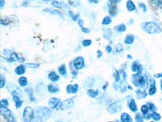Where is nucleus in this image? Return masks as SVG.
<instances>
[{
  "mask_svg": "<svg viewBox=\"0 0 162 122\" xmlns=\"http://www.w3.org/2000/svg\"><path fill=\"white\" fill-rule=\"evenodd\" d=\"M126 8L129 11L131 12L136 10V6H135V3L131 1V0H128L126 2Z\"/></svg>",
  "mask_w": 162,
  "mask_h": 122,
  "instance_id": "nucleus-18",
  "label": "nucleus"
},
{
  "mask_svg": "<svg viewBox=\"0 0 162 122\" xmlns=\"http://www.w3.org/2000/svg\"><path fill=\"white\" fill-rule=\"evenodd\" d=\"M61 103V100L58 98H55V97H52L50 98L49 101V105L50 109H56V107L58 106V105Z\"/></svg>",
  "mask_w": 162,
  "mask_h": 122,
  "instance_id": "nucleus-10",
  "label": "nucleus"
},
{
  "mask_svg": "<svg viewBox=\"0 0 162 122\" xmlns=\"http://www.w3.org/2000/svg\"><path fill=\"white\" fill-rule=\"evenodd\" d=\"M141 27L145 32L149 35L161 32V27L155 22H144L141 24Z\"/></svg>",
  "mask_w": 162,
  "mask_h": 122,
  "instance_id": "nucleus-1",
  "label": "nucleus"
},
{
  "mask_svg": "<svg viewBox=\"0 0 162 122\" xmlns=\"http://www.w3.org/2000/svg\"><path fill=\"white\" fill-rule=\"evenodd\" d=\"M111 22H112V19L110 18L109 16H106V17H104L103 20H102V24L104 25V26H108V25H109L110 23H111Z\"/></svg>",
  "mask_w": 162,
  "mask_h": 122,
  "instance_id": "nucleus-31",
  "label": "nucleus"
},
{
  "mask_svg": "<svg viewBox=\"0 0 162 122\" xmlns=\"http://www.w3.org/2000/svg\"><path fill=\"white\" fill-rule=\"evenodd\" d=\"M157 88L156 85H155V80H151L149 81V94L150 96H153L156 93Z\"/></svg>",
  "mask_w": 162,
  "mask_h": 122,
  "instance_id": "nucleus-11",
  "label": "nucleus"
},
{
  "mask_svg": "<svg viewBox=\"0 0 162 122\" xmlns=\"http://www.w3.org/2000/svg\"><path fill=\"white\" fill-rule=\"evenodd\" d=\"M104 37L106 39H109L111 36H112V31L110 29H104Z\"/></svg>",
  "mask_w": 162,
  "mask_h": 122,
  "instance_id": "nucleus-32",
  "label": "nucleus"
},
{
  "mask_svg": "<svg viewBox=\"0 0 162 122\" xmlns=\"http://www.w3.org/2000/svg\"><path fill=\"white\" fill-rule=\"evenodd\" d=\"M69 14H70V17L72 18V20L73 21H77L79 17V14H74L73 11H69Z\"/></svg>",
  "mask_w": 162,
  "mask_h": 122,
  "instance_id": "nucleus-33",
  "label": "nucleus"
},
{
  "mask_svg": "<svg viewBox=\"0 0 162 122\" xmlns=\"http://www.w3.org/2000/svg\"><path fill=\"white\" fill-rule=\"evenodd\" d=\"M15 73L19 75V76H22L23 74L26 73V67L24 66L23 65H19L17 66L16 68H15Z\"/></svg>",
  "mask_w": 162,
  "mask_h": 122,
  "instance_id": "nucleus-15",
  "label": "nucleus"
},
{
  "mask_svg": "<svg viewBox=\"0 0 162 122\" xmlns=\"http://www.w3.org/2000/svg\"><path fill=\"white\" fill-rule=\"evenodd\" d=\"M87 94L90 97H96L97 95H99V91L98 90H94V89H89L87 91Z\"/></svg>",
  "mask_w": 162,
  "mask_h": 122,
  "instance_id": "nucleus-25",
  "label": "nucleus"
},
{
  "mask_svg": "<svg viewBox=\"0 0 162 122\" xmlns=\"http://www.w3.org/2000/svg\"><path fill=\"white\" fill-rule=\"evenodd\" d=\"M73 63V67H75V69L78 70L82 69L85 66V60H84V58L81 56L76 58Z\"/></svg>",
  "mask_w": 162,
  "mask_h": 122,
  "instance_id": "nucleus-7",
  "label": "nucleus"
},
{
  "mask_svg": "<svg viewBox=\"0 0 162 122\" xmlns=\"http://www.w3.org/2000/svg\"><path fill=\"white\" fill-rule=\"evenodd\" d=\"M131 70L135 74H140L142 72V66L138 61H135L131 64Z\"/></svg>",
  "mask_w": 162,
  "mask_h": 122,
  "instance_id": "nucleus-9",
  "label": "nucleus"
},
{
  "mask_svg": "<svg viewBox=\"0 0 162 122\" xmlns=\"http://www.w3.org/2000/svg\"><path fill=\"white\" fill-rule=\"evenodd\" d=\"M22 100H18V101H17V102H15V106H16V108H20L22 106Z\"/></svg>",
  "mask_w": 162,
  "mask_h": 122,
  "instance_id": "nucleus-47",
  "label": "nucleus"
},
{
  "mask_svg": "<svg viewBox=\"0 0 162 122\" xmlns=\"http://www.w3.org/2000/svg\"><path fill=\"white\" fill-rule=\"evenodd\" d=\"M18 82L19 83H20V86H22V87H25L28 84L27 78L25 77V76H21V77L19 79Z\"/></svg>",
  "mask_w": 162,
  "mask_h": 122,
  "instance_id": "nucleus-28",
  "label": "nucleus"
},
{
  "mask_svg": "<svg viewBox=\"0 0 162 122\" xmlns=\"http://www.w3.org/2000/svg\"><path fill=\"white\" fill-rule=\"evenodd\" d=\"M58 70L59 74L62 75V76H66V68L64 64L61 65V66H59L58 68Z\"/></svg>",
  "mask_w": 162,
  "mask_h": 122,
  "instance_id": "nucleus-27",
  "label": "nucleus"
},
{
  "mask_svg": "<svg viewBox=\"0 0 162 122\" xmlns=\"http://www.w3.org/2000/svg\"><path fill=\"white\" fill-rule=\"evenodd\" d=\"M120 121L122 122H131L132 119L131 117L126 112L122 113L121 116H120Z\"/></svg>",
  "mask_w": 162,
  "mask_h": 122,
  "instance_id": "nucleus-16",
  "label": "nucleus"
},
{
  "mask_svg": "<svg viewBox=\"0 0 162 122\" xmlns=\"http://www.w3.org/2000/svg\"><path fill=\"white\" fill-rule=\"evenodd\" d=\"M148 1L152 7H155V8H158L159 6L161 5V0H148Z\"/></svg>",
  "mask_w": 162,
  "mask_h": 122,
  "instance_id": "nucleus-21",
  "label": "nucleus"
},
{
  "mask_svg": "<svg viewBox=\"0 0 162 122\" xmlns=\"http://www.w3.org/2000/svg\"><path fill=\"white\" fill-rule=\"evenodd\" d=\"M161 91H162V83L161 84Z\"/></svg>",
  "mask_w": 162,
  "mask_h": 122,
  "instance_id": "nucleus-56",
  "label": "nucleus"
},
{
  "mask_svg": "<svg viewBox=\"0 0 162 122\" xmlns=\"http://www.w3.org/2000/svg\"><path fill=\"white\" fill-rule=\"evenodd\" d=\"M138 5H139V7H140V9L144 11V12H146V10H147V8H146V5L145 4L142 3V2H140V3L138 4Z\"/></svg>",
  "mask_w": 162,
  "mask_h": 122,
  "instance_id": "nucleus-44",
  "label": "nucleus"
},
{
  "mask_svg": "<svg viewBox=\"0 0 162 122\" xmlns=\"http://www.w3.org/2000/svg\"><path fill=\"white\" fill-rule=\"evenodd\" d=\"M131 81L135 87L141 88V89L145 87L146 84L145 76H144L140 74H135L131 75Z\"/></svg>",
  "mask_w": 162,
  "mask_h": 122,
  "instance_id": "nucleus-3",
  "label": "nucleus"
},
{
  "mask_svg": "<svg viewBox=\"0 0 162 122\" xmlns=\"http://www.w3.org/2000/svg\"><path fill=\"white\" fill-rule=\"evenodd\" d=\"M136 94H137V99H138V100H140V99L145 98L147 96V93L146 92V91H143V90H140V89L137 90Z\"/></svg>",
  "mask_w": 162,
  "mask_h": 122,
  "instance_id": "nucleus-20",
  "label": "nucleus"
},
{
  "mask_svg": "<svg viewBox=\"0 0 162 122\" xmlns=\"http://www.w3.org/2000/svg\"><path fill=\"white\" fill-rule=\"evenodd\" d=\"M19 56L17 55V52H12V53L10 55V59H9V61L11 62H14V61H19Z\"/></svg>",
  "mask_w": 162,
  "mask_h": 122,
  "instance_id": "nucleus-30",
  "label": "nucleus"
},
{
  "mask_svg": "<svg viewBox=\"0 0 162 122\" xmlns=\"http://www.w3.org/2000/svg\"><path fill=\"white\" fill-rule=\"evenodd\" d=\"M48 91L51 93H57L60 91V89L57 85H54V84H50L48 85Z\"/></svg>",
  "mask_w": 162,
  "mask_h": 122,
  "instance_id": "nucleus-23",
  "label": "nucleus"
},
{
  "mask_svg": "<svg viewBox=\"0 0 162 122\" xmlns=\"http://www.w3.org/2000/svg\"><path fill=\"white\" fill-rule=\"evenodd\" d=\"M48 78L52 82H57L59 80V76L55 71H51V72L49 74Z\"/></svg>",
  "mask_w": 162,
  "mask_h": 122,
  "instance_id": "nucleus-19",
  "label": "nucleus"
},
{
  "mask_svg": "<svg viewBox=\"0 0 162 122\" xmlns=\"http://www.w3.org/2000/svg\"><path fill=\"white\" fill-rule=\"evenodd\" d=\"M74 102H73V98H69V99H66L63 102L61 105V109H70V108H72L73 106Z\"/></svg>",
  "mask_w": 162,
  "mask_h": 122,
  "instance_id": "nucleus-8",
  "label": "nucleus"
},
{
  "mask_svg": "<svg viewBox=\"0 0 162 122\" xmlns=\"http://www.w3.org/2000/svg\"><path fill=\"white\" fill-rule=\"evenodd\" d=\"M114 53L115 54L123 53L124 51L123 46V45H122L121 44H117L116 46H115V47H114Z\"/></svg>",
  "mask_w": 162,
  "mask_h": 122,
  "instance_id": "nucleus-22",
  "label": "nucleus"
},
{
  "mask_svg": "<svg viewBox=\"0 0 162 122\" xmlns=\"http://www.w3.org/2000/svg\"><path fill=\"white\" fill-rule=\"evenodd\" d=\"M35 119H37V121L47 120L51 115V111L48 108L41 106L35 109Z\"/></svg>",
  "mask_w": 162,
  "mask_h": 122,
  "instance_id": "nucleus-2",
  "label": "nucleus"
},
{
  "mask_svg": "<svg viewBox=\"0 0 162 122\" xmlns=\"http://www.w3.org/2000/svg\"><path fill=\"white\" fill-rule=\"evenodd\" d=\"M127 58H128V59H132V56H130V55H128Z\"/></svg>",
  "mask_w": 162,
  "mask_h": 122,
  "instance_id": "nucleus-54",
  "label": "nucleus"
},
{
  "mask_svg": "<svg viewBox=\"0 0 162 122\" xmlns=\"http://www.w3.org/2000/svg\"><path fill=\"white\" fill-rule=\"evenodd\" d=\"M108 12H109V14H110L111 17H115L118 13V8L117 5H109Z\"/></svg>",
  "mask_w": 162,
  "mask_h": 122,
  "instance_id": "nucleus-13",
  "label": "nucleus"
},
{
  "mask_svg": "<svg viewBox=\"0 0 162 122\" xmlns=\"http://www.w3.org/2000/svg\"><path fill=\"white\" fill-rule=\"evenodd\" d=\"M4 5H5V0H0V6H1V7H3Z\"/></svg>",
  "mask_w": 162,
  "mask_h": 122,
  "instance_id": "nucleus-53",
  "label": "nucleus"
},
{
  "mask_svg": "<svg viewBox=\"0 0 162 122\" xmlns=\"http://www.w3.org/2000/svg\"><path fill=\"white\" fill-rule=\"evenodd\" d=\"M146 105L148 106V107H149V110L152 112H155L157 110V107L155 106V105L154 104H153V103H147L146 104Z\"/></svg>",
  "mask_w": 162,
  "mask_h": 122,
  "instance_id": "nucleus-35",
  "label": "nucleus"
},
{
  "mask_svg": "<svg viewBox=\"0 0 162 122\" xmlns=\"http://www.w3.org/2000/svg\"><path fill=\"white\" fill-rule=\"evenodd\" d=\"M160 83H161H161H162V80H161V82H160Z\"/></svg>",
  "mask_w": 162,
  "mask_h": 122,
  "instance_id": "nucleus-57",
  "label": "nucleus"
},
{
  "mask_svg": "<svg viewBox=\"0 0 162 122\" xmlns=\"http://www.w3.org/2000/svg\"><path fill=\"white\" fill-rule=\"evenodd\" d=\"M102 56V52L101 50H98L97 51V58H101Z\"/></svg>",
  "mask_w": 162,
  "mask_h": 122,
  "instance_id": "nucleus-50",
  "label": "nucleus"
},
{
  "mask_svg": "<svg viewBox=\"0 0 162 122\" xmlns=\"http://www.w3.org/2000/svg\"><path fill=\"white\" fill-rule=\"evenodd\" d=\"M154 76L156 78H162V73H159V74H154Z\"/></svg>",
  "mask_w": 162,
  "mask_h": 122,
  "instance_id": "nucleus-51",
  "label": "nucleus"
},
{
  "mask_svg": "<svg viewBox=\"0 0 162 122\" xmlns=\"http://www.w3.org/2000/svg\"><path fill=\"white\" fill-rule=\"evenodd\" d=\"M79 90V85L78 84L74 85H68L66 86V92L67 94H76Z\"/></svg>",
  "mask_w": 162,
  "mask_h": 122,
  "instance_id": "nucleus-12",
  "label": "nucleus"
},
{
  "mask_svg": "<svg viewBox=\"0 0 162 122\" xmlns=\"http://www.w3.org/2000/svg\"><path fill=\"white\" fill-rule=\"evenodd\" d=\"M144 119H146V120H149L151 119V114L149 113H146V114H144Z\"/></svg>",
  "mask_w": 162,
  "mask_h": 122,
  "instance_id": "nucleus-48",
  "label": "nucleus"
},
{
  "mask_svg": "<svg viewBox=\"0 0 162 122\" xmlns=\"http://www.w3.org/2000/svg\"><path fill=\"white\" fill-rule=\"evenodd\" d=\"M89 2L90 3H94V4H98L99 2H100V0H88Z\"/></svg>",
  "mask_w": 162,
  "mask_h": 122,
  "instance_id": "nucleus-52",
  "label": "nucleus"
},
{
  "mask_svg": "<svg viewBox=\"0 0 162 122\" xmlns=\"http://www.w3.org/2000/svg\"><path fill=\"white\" fill-rule=\"evenodd\" d=\"M91 44H92V41L90 40V39H86V40H84V41H82V45L85 46V47L90 46Z\"/></svg>",
  "mask_w": 162,
  "mask_h": 122,
  "instance_id": "nucleus-41",
  "label": "nucleus"
},
{
  "mask_svg": "<svg viewBox=\"0 0 162 122\" xmlns=\"http://www.w3.org/2000/svg\"><path fill=\"white\" fill-rule=\"evenodd\" d=\"M105 50H106V51H107V52H108V53H110V52H112V47L110 46H106V48H105Z\"/></svg>",
  "mask_w": 162,
  "mask_h": 122,
  "instance_id": "nucleus-49",
  "label": "nucleus"
},
{
  "mask_svg": "<svg viewBox=\"0 0 162 122\" xmlns=\"http://www.w3.org/2000/svg\"><path fill=\"white\" fill-rule=\"evenodd\" d=\"M43 1H44V2H49V0H43Z\"/></svg>",
  "mask_w": 162,
  "mask_h": 122,
  "instance_id": "nucleus-55",
  "label": "nucleus"
},
{
  "mask_svg": "<svg viewBox=\"0 0 162 122\" xmlns=\"http://www.w3.org/2000/svg\"><path fill=\"white\" fill-rule=\"evenodd\" d=\"M121 0H109L108 4L109 5H117V4L120 3Z\"/></svg>",
  "mask_w": 162,
  "mask_h": 122,
  "instance_id": "nucleus-45",
  "label": "nucleus"
},
{
  "mask_svg": "<svg viewBox=\"0 0 162 122\" xmlns=\"http://www.w3.org/2000/svg\"><path fill=\"white\" fill-rule=\"evenodd\" d=\"M0 109H1V115L5 120L10 122L17 121V119L13 115V113L11 112L7 107H0Z\"/></svg>",
  "mask_w": 162,
  "mask_h": 122,
  "instance_id": "nucleus-5",
  "label": "nucleus"
},
{
  "mask_svg": "<svg viewBox=\"0 0 162 122\" xmlns=\"http://www.w3.org/2000/svg\"><path fill=\"white\" fill-rule=\"evenodd\" d=\"M83 22H84V21H83L82 20H79V26H80L81 31H82L84 33L89 34L90 32V30L87 28H85V26H83Z\"/></svg>",
  "mask_w": 162,
  "mask_h": 122,
  "instance_id": "nucleus-26",
  "label": "nucleus"
},
{
  "mask_svg": "<svg viewBox=\"0 0 162 122\" xmlns=\"http://www.w3.org/2000/svg\"><path fill=\"white\" fill-rule=\"evenodd\" d=\"M122 109L121 103L119 101L114 102L113 104H110L108 106L107 111L110 114H116V113L120 112Z\"/></svg>",
  "mask_w": 162,
  "mask_h": 122,
  "instance_id": "nucleus-6",
  "label": "nucleus"
},
{
  "mask_svg": "<svg viewBox=\"0 0 162 122\" xmlns=\"http://www.w3.org/2000/svg\"><path fill=\"white\" fill-rule=\"evenodd\" d=\"M114 29L116 30L117 32H124V31H126V26L125 24L122 23V24L118 25L114 27Z\"/></svg>",
  "mask_w": 162,
  "mask_h": 122,
  "instance_id": "nucleus-24",
  "label": "nucleus"
},
{
  "mask_svg": "<svg viewBox=\"0 0 162 122\" xmlns=\"http://www.w3.org/2000/svg\"><path fill=\"white\" fill-rule=\"evenodd\" d=\"M135 121L138 122L144 121V117L142 116L140 113H137L136 115H135Z\"/></svg>",
  "mask_w": 162,
  "mask_h": 122,
  "instance_id": "nucleus-40",
  "label": "nucleus"
},
{
  "mask_svg": "<svg viewBox=\"0 0 162 122\" xmlns=\"http://www.w3.org/2000/svg\"><path fill=\"white\" fill-rule=\"evenodd\" d=\"M52 5L54 6L55 7H57V8H61V7H62L61 2H58L57 0H53V1H52Z\"/></svg>",
  "mask_w": 162,
  "mask_h": 122,
  "instance_id": "nucleus-42",
  "label": "nucleus"
},
{
  "mask_svg": "<svg viewBox=\"0 0 162 122\" xmlns=\"http://www.w3.org/2000/svg\"><path fill=\"white\" fill-rule=\"evenodd\" d=\"M135 36L132 35H126V37H125L124 39V43H125V44H128V45H130V44H132L134 41H135Z\"/></svg>",
  "mask_w": 162,
  "mask_h": 122,
  "instance_id": "nucleus-17",
  "label": "nucleus"
},
{
  "mask_svg": "<svg viewBox=\"0 0 162 122\" xmlns=\"http://www.w3.org/2000/svg\"><path fill=\"white\" fill-rule=\"evenodd\" d=\"M151 118L152 119H153L155 121H159L161 120V116L159 113L156 112H153V113L151 114Z\"/></svg>",
  "mask_w": 162,
  "mask_h": 122,
  "instance_id": "nucleus-29",
  "label": "nucleus"
},
{
  "mask_svg": "<svg viewBox=\"0 0 162 122\" xmlns=\"http://www.w3.org/2000/svg\"><path fill=\"white\" fill-rule=\"evenodd\" d=\"M26 92H28V94H29V99L31 102L35 100V98L33 97V94H32V89H26Z\"/></svg>",
  "mask_w": 162,
  "mask_h": 122,
  "instance_id": "nucleus-43",
  "label": "nucleus"
},
{
  "mask_svg": "<svg viewBox=\"0 0 162 122\" xmlns=\"http://www.w3.org/2000/svg\"><path fill=\"white\" fill-rule=\"evenodd\" d=\"M44 11H46V12H49V13L52 14H58L59 16H61V17H63V14L61 13V12H59V11H55V10H51V9H49V8H46V9L43 10Z\"/></svg>",
  "mask_w": 162,
  "mask_h": 122,
  "instance_id": "nucleus-34",
  "label": "nucleus"
},
{
  "mask_svg": "<svg viewBox=\"0 0 162 122\" xmlns=\"http://www.w3.org/2000/svg\"><path fill=\"white\" fill-rule=\"evenodd\" d=\"M5 76L2 75V74H1V77H0V88L1 89H2V88H4V86L5 85Z\"/></svg>",
  "mask_w": 162,
  "mask_h": 122,
  "instance_id": "nucleus-36",
  "label": "nucleus"
},
{
  "mask_svg": "<svg viewBox=\"0 0 162 122\" xmlns=\"http://www.w3.org/2000/svg\"><path fill=\"white\" fill-rule=\"evenodd\" d=\"M22 119L23 121L26 122L33 121L35 119V112L33 109L30 106H27L25 108L24 111H23V115H22Z\"/></svg>",
  "mask_w": 162,
  "mask_h": 122,
  "instance_id": "nucleus-4",
  "label": "nucleus"
},
{
  "mask_svg": "<svg viewBox=\"0 0 162 122\" xmlns=\"http://www.w3.org/2000/svg\"><path fill=\"white\" fill-rule=\"evenodd\" d=\"M26 65V67H30V68H38L40 67L39 64H35V63H27Z\"/></svg>",
  "mask_w": 162,
  "mask_h": 122,
  "instance_id": "nucleus-37",
  "label": "nucleus"
},
{
  "mask_svg": "<svg viewBox=\"0 0 162 122\" xmlns=\"http://www.w3.org/2000/svg\"><path fill=\"white\" fill-rule=\"evenodd\" d=\"M9 20H7V19H5V20H1V24L4 25V26H7V25L9 24Z\"/></svg>",
  "mask_w": 162,
  "mask_h": 122,
  "instance_id": "nucleus-46",
  "label": "nucleus"
},
{
  "mask_svg": "<svg viewBox=\"0 0 162 122\" xmlns=\"http://www.w3.org/2000/svg\"><path fill=\"white\" fill-rule=\"evenodd\" d=\"M128 106H129V109L131 110L132 112H137L138 111V106L136 104V102L134 99H131L129 100L128 102Z\"/></svg>",
  "mask_w": 162,
  "mask_h": 122,
  "instance_id": "nucleus-14",
  "label": "nucleus"
},
{
  "mask_svg": "<svg viewBox=\"0 0 162 122\" xmlns=\"http://www.w3.org/2000/svg\"><path fill=\"white\" fill-rule=\"evenodd\" d=\"M140 110H141V112L143 113V115H144V114H146V113H148L149 109V107H148L147 105H143L141 106V108H140Z\"/></svg>",
  "mask_w": 162,
  "mask_h": 122,
  "instance_id": "nucleus-38",
  "label": "nucleus"
},
{
  "mask_svg": "<svg viewBox=\"0 0 162 122\" xmlns=\"http://www.w3.org/2000/svg\"><path fill=\"white\" fill-rule=\"evenodd\" d=\"M9 105V103L6 99H2L0 102V107H7Z\"/></svg>",
  "mask_w": 162,
  "mask_h": 122,
  "instance_id": "nucleus-39",
  "label": "nucleus"
}]
</instances>
